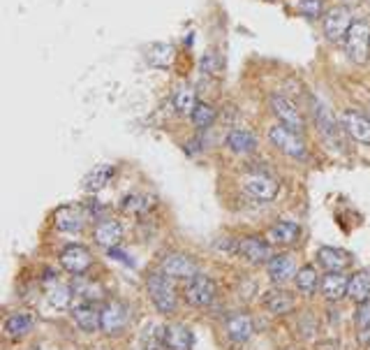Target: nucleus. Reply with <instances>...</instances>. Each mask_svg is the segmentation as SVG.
<instances>
[{
    "mask_svg": "<svg viewBox=\"0 0 370 350\" xmlns=\"http://www.w3.org/2000/svg\"><path fill=\"white\" fill-rule=\"evenodd\" d=\"M148 295L153 300L155 308L160 313H171L176 308V290L171 286V279L164 272H153L146 279Z\"/></svg>",
    "mask_w": 370,
    "mask_h": 350,
    "instance_id": "obj_1",
    "label": "nucleus"
},
{
    "mask_svg": "<svg viewBox=\"0 0 370 350\" xmlns=\"http://www.w3.org/2000/svg\"><path fill=\"white\" fill-rule=\"evenodd\" d=\"M269 142L289 158H299V160L306 158V142L301 140V133H296V130L282 123L269 130Z\"/></svg>",
    "mask_w": 370,
    "mask_h": 350,
    "instance_id": "obj_2",
    "label": "nucleus"
},
{
    "mask_svg": "<svg viewBox=\"0 0 370 350\" xmlns=\"http://www.w3.org/2000/svg\"><path fill=\"white\" fill-rule=\"evenodd\" d=\"M345 49L349 61L366 63L370 54V26L366 21H354L345 35Z\"/></svg>",
    "mask_w": 370,
    "mask_h": 350,
    "instance_id": "obj_3",
    "label": "nucleus"
},
{
    "mask_svg": "<svg viewBox=\"0 0 370 350\" xmlns=\"http://www.w3.org/2000/svg\"><path fill=\"white\" fill-rule=\"evenodd\" d=\"M130 322V311L123 302H107L104 306L100 308V329L107 336H118L128 327Z\"/></svg>",
    "mask_w": 370,
    "mask_h": 350,
    "instance_id": "obj_4",
    "label": "nucleus"
},
{
    "mask_svg": "<svg viewBox=\"0 0 370 350\" xmlns=\"http://www.w3.org/2000/svg\"><path fill=\"white\" fill-rule=\"evenodd\" d=\"M269 104H271V111H273V116H275L282 125H287V128L296 130V133H303V130H306V123H303L301 111L296 109V104H294L292 100H287L285 95L271 93Z\"/></svg>",
    "mask_w": 370,
    "mask_h": 350,
    "instance_id": "obj_5",
    "label": "nucleus"
},
{
    "mask_svg": "<svg viewBox=\"0 0 370 350\" xmlns=\"http://www.w3.org/2000/svg\"><path fill=\"white\" fill-rule=\"evenodd\" d=\"M215 300V283L204 274H197L195 279L188 281L185 286V302L195 308H204L208 306L211 302Z\"/></svg>",
    "mask_w": 370,
    "mask_h": 350,
    "instance_id": "obj_6",
    "label": "nucleus"
},
{
    "mask_svg": "<svg viewBox=\"0 0 370 350\" xmlns=\"http://www.w3.org/2000/svg\"><path fill=\"white\" fill-rule=\"evenodd\" d=\"M160 269L169 276V279H181V281H190V279H195V276L199 274V267H197V262L190 255H185V253H169V255H164Z\"/></svg>",
    "mask_w": 370,
    "mask_h": 350,
    "instance_id": "obj_7",
    "label": "nucleus"
},
{
    "mask_svg": "<svg viewBox=\"0 0 370 350\" xmlns=\"http://www.w3.org/2000/svg\"><path fill=\"white\" fill-rule=\"evenodd\" d=\"M352 12H349L347 8H342V5H338V8L329 10L327 15H324V35H327L329 42H340L342 37L347 35L349 26H352Z\"/></svg>",
    "mask_w": 370,
    "mask_h": 350,
    "instance_id": "obj_8",
    "label": "nucleus"
},
{
    "mask_svg": "<svg viewBox=\"0 0 370 350\" xmlns=\"http://www.w3.org/2000/svg\"><path fill=\"white\" fill-rule=\"evenodd\" d=\"M243 188H246L248 195H253L260 202H269L278 195V181L266 172H250L246 181H243Z\"/></svg>",
    "mask_w": 370,
    "mask_h": 350,
    "instance_id": "obj_9",
    "label": "nucleus"
},
{
    "mask_svg": "<svg viewBox=\"0 0 370 350\" xmlns=\"http://www.w3.org/2000/svg\"><path fill=\"white\" fill-rule=\"evenodd\" d=\"M340 123H342V130H345L352 140L370 147V116L361 114V111H356V109H345L340 116Z\"/></svg>",
    "mask_w": 370,
    "mask_h": 350,
    "instance_id": "obj_10",
    "label": "nucleus"
},
{
    "mask_svg": "<svg viewBox=\"0 0 370 350\" xmlns=\"http://www.w3.org/2000/svg\"><path fill=\"white\" fill-rule=\"evenodd\" d=\"M90 262H92L90 250L81 246V243H70V246H65L61 253L63 269H68V272L75 276H81L84 272H88Z\"/></svg>",
    "mask_w": 370,
    "mask_h": 350,
    "instance_id": "obj_11",
    "label": "nucleus"
},
{
    "mask_svg": "<svg viewBox=\"0 0 370 350\" xmlns=\"http://www.w3.org/2000/svg\"><path fill=\"white\" fill-rule=\"evenodd\" d=\"M54 223L61 232H79L86 223V209L79 207V204H63V207L56 209Z\"/></svg>",
    "mask_w": 370,
    "mask_h": 350,
    "instance_id": "obj_12",
    "label": "nucleus"
},
{
    "mask_svg": "<svg viewBox=\"0 0 370 350\" xmlns=\"http://www.w3.org/2000/svg\"><path fill=\"white\" fill-rule=\"evenodd\" d=\"M92 239H95L97 246L102 248H114L121 243L123 239V228L121 223L114 221V218H102L100 223L95 225V230H92Z\"/></svg>",
    "mask_w": 370,
    "mask_h": 350,
    "instance_id": "obj_13",
    "label": "nucleus"
},
{
    "mask_svg": "<svg viewBox=\"0 0 370 350\" xmlns=\"http://www.w3.org/2000/svg\"><path fill=\"white\" fill-rule=\"evenodd\" d=\"M224 332L234 343H246L250 341V336L255 334L253 318L248 313H231L227 320H224Z\"/></svg>",
    "mask_w": 370,
    "mask_h": 350,
    "instance_id": "obj_14",
    "label": "nucleus"
},
{
    "mask_svg": "<svg viewBox=\"0 0 370 350\" xmlns=\"http://www.w3.org/2000/svg\"><path fill=\"white\" fill-rule=\"evenodd\" d=\"M239 253L246 257L250 265H262V262L271 260V246L262 237H246V239L239 243Z\"/></svg>",
    "mask_w": 370,
    "mask_h": 350,
    "instance_id": "obj_15",
    "label": "nucleus"
},
{
    "mask_svg": "<svg viewBox=\"0 0 370 350\" xmlns=\"http://www.w3.org/2000/svg\"><path fill=\"white\" fill-rule=\"evenodd\" d=\"M162 346L167 350H190L193 348V334L185 325H167L162 329Z\"/></svg>",
    "mask_w": 370,
    "mask_h": 350,
    "instance_id": "obj_16",
    "label": "nucleus"
},
{
    "mask_svg": "<svg viewBox=\"0 0 370 350\" xmlns=\"http://www.w3.org/2000/svg\"><path fill=\"white\" fill-rule=\"evenodd\" d=\"M264 306H266L273 315H287L294 311L296 300L292 293H287V290H269V293L264 295Z\"/></svg>",
    "mask_w": 370,
    "mask_h": 350,
    "instance_id": "obj_17",
    "label": "nucleus"
},
{
    "mask_svg": "<svg viewBox=\"0 0 370 350\" xmlns=\"http://www.w3.org/2000/svg\"><path fill=\"white\" fill-rule=\"evenodd\" d=\"M72 315H75V322L79 329H84V332L92 334L95 329H100V311H97L95 306H92L90 302H81L75 306V311H72Z\"/></svg>",
    "mask_w": 370,
    "mask_h": 350,
    "instance_id": "obj_18",
    "label": "nucleus"
},
{
    "mask_svg": "<svg viewBox=\"0 0 370 350\" xmlns=\"http://www.w3.org/2000/svg\"><path fill=\"white\" fill-rule=\"evenodd\" d=\"M266 272H269V279L273 283H282V281L292 279L296 274V267L289 255H273L266 262Z\"/></svg>",
    "mask_w": 370,
    "mask_h": 350,
    "instance_id": "obj_19",
    "label": "nucleus"
},
{
    "mask_svg": "<svg viewBox=\"0 0 370 350\" xmlns=\"http://www.w3.org/2000/svg\"><path fill=\"white\" fill-rule=\"evenodd\" d=\"M317 260H320V265L324 269H329V272H340V269H345L349 265L352 257H349L347 250L324 246V248L317 250Z\"/></svg>",
    "mask_w": 370,
    "mask_h": 350,
    "instance_id": "obj_20",
    "label": "nucleus"
},
{
    "mask_svg": "<svg viewBox=\"0 0 370 350\" xmlns=\"http://www.w3.org/2000/svg\"><path fill=\"white\" fill-rule=\"evenodd\" d=\"M349 276H342L340 272H329L322 279V293L329 302H338L347 295Z\"/></svg>",
    "mask_w": 370,
    "mask_h": 350,
    "instance_id": "obj_21",
    "label": "nucleus"
},
{
    "mask_svg": "<svg viewBox=\"0 0 370 350\" xmlns=\"http://www.w3.org/2000/svg\"><path fill=\"white\" fill-rule=\"evenodd\" d=\"M114 172H116L114 165H100V167H92L81 181L84 190L86 193H97V190H102L109 183L111 176H114Z\"/></svg>",
    "mask_w": 370,
    "mask_h": 350,
    "instance_id": "obj_22",
    "label": "nucleus"
},
{
    "mask_svg": "<svg viewBox=\"0 0 370 350\" xmlns=\"http://www.w3.org/2000/svg\"><path fill=\"white\" fill-rule=\"evenodd\" d=\"M269 237H271V241H275V243L292 246V243L299 241L301 228H299V223H294V221H280L269 230Z\"/></svg>",
    "mask_w": 370,
    "mask_h": 350,
    "instance_id": "obj_23",
    "label": "nucleus"
},
{
    "mask_svg": "<svg viewBox=\"0 0 370 350\" xmlns=\"http://www.w3.org/2000/svg\"><path fill=\"white\" fill-rule=\"evenodd\" d=\"M347 297L356 304L370 300V274L368 272H354L347 283Z\"/></svg>",
    "mask_w": 370,
    "mask_h": 350,
    "instance_id": "obj_24",
    "label": "nucleus"
},
{
    "mask_svg": "<svg viewBox=\"0 0 370 350\" xmlns=\"http://www.w3.org/2000/svg\"><path fill=\"white\" fill-rule=\"evenodd\" d=\"M227 147L234 151V154L239 156H246V154H253L257 149V140L253 133H248V130H231L227 135Z\"/></svg>",
    "mask_w": 370,
    "mask_h": 350,
    "instance_id": "obj_25",
    "label": "nucleus"
},
{
    "mask_svg": "<svg viewBox=\"0 0 370 350\" xmlns=\"http://www.w3.org/2000/svg\"><path fill=\"white\" fill-rule=\"evenodd\" d=\"M146 61L153 65V68H167V65H171V61H174V47L167 44V42L148 44Z\"/></svg>",
    "mask_w": 370,
    "mask_h": 350,
    "instance_id": "obj_26",
    "label": "nucleus"
},
{
    "mask_svg": "<svg viewBox=\"0 0 370 350\" xmlns=\"http://www.w3.org/2000/svg\"><path fill=\"white\" fill-rule=\"evenodd\" d=\"M315 123H317V128L322 130V135L327 137V140H335V137H338L333 114L327 107H324L322 102H317V100H315Z\"/></svg>",
    "mask_w": 370,
    "mask_h": 350,
    "instance_id": "obj_27",
    "label": "nucleus"
},
{
    "mask_svg": "<svg viewBox=\"0 0 370 350\" xmlns=\"http://www.w3.org/2000/svg\"><path fill=\"white\" fill-rule=\"evenodd\" d=\"M356 334L361 346H370V300L356 304Z\"/></svg>",
    "mask_w": 370,
    "mask_h": 350,
    "instance_id": "obj_28",
    "label": "nucleus"
},
{
    "mask_svg": "<svg viewBox=\"0 0 370 350\" xmlns=\"http://www.w3.org/2000/svg\"><path fill=\"white\" fill-rule=\"evenodd\" d=\"M296 288L301 290L303 295H315V290L320 288V274L313 265H306L296 272Z\"/></svg>",
    "mask_w": 370,
    "mask_h": 350,
    "instance_id": "obj_29",
    "label": "nucleus"
},
{
    "mask_svg": "<svg viewBox=\"0 0 370 350\" xmlns=\"http://www.w3.org/2000/svg\"><path fill=\"white\" fill-rule=\"evenodd\" d=\"M32 329V318L30 313H12L8 320H5V332H8L12 339H19V336H26Z\"/></svg>",
    "mask_w": 370,
    "mask_h": 350,
    "instance_id": "obj_30",
    "label": "nucleus"
},
{
    "mask_svg": "<svg viewBox=\"0 0 370 350\" xmlns=\"http://www.w3.org/2000/svg\"><path fill=\"white\" fill-rule=\"evenodd\" d=\"M193 123L197 125V128H202V130H206L211 128V125L215 123V118H217V111L213 104H208V102H197V107L193 114Z\"/></svg>",
    "mask_w": 370,
    "mask_h": 350,
    "instance_id": "obj_31",
    "label": "nucleus"
},
{
    "mask_svg": "<svg viewBox=\"0 0 370 350\" xmlns=\"http://www.w3.org/2000/svg\"><path fill=\"white\" fill-rule=\"evenodd\" d=\"M197 107L195 91L193 89H178L174 93V109L178 114H193Z\"/></svg>",
    "mask_w": 370,
    "mask_h": 350,
    "instance_id": "obj_32",
    "label": "nucleus"
},
{
    "mask_svg": "<svg viewBox=\"0 0 370 350\" xmlns=\"http://www.w3.org/2000/svg\"><path fill=\"white\" fill-rule=\"evenodd\" d=\"M121 209L125 214H146L150 209V200L146 195H125L121 202Z\"/></svg>",
    "mask_w": 370,
    "mask_h": 350,
    "instance_id": "obj_33",
    "label": "nucleus"
},
{
    "mask_svg": "<svg viewBox=\"0 0 370 350\" xmlns=\"http://www.w3.org/2000/svg\"><path fill=\"white\" fill-rule=\"evenodd\" d=\"M72 293H75V290L68 286H61V283L56 281L54 286L49 288V304L56 308H65L72 300Z\"/></svg>",
    "mask_w": 370,
    "mask_h": 350,
    "instance_id": "obj_34",
    "label": "nucleus"
},
{
    "mask_svg": "<svg viewBox=\"0 0 370 350\" xmlns=\"http://www.w3.org/2000/svg\"><path fill=\"white\" fill-rule=\"evenodd\" d=\"M322 8V0H299V15H303L306 19H320Z\"/></svg>",
    "mask_w": 370,
    "mask_h": 350,
    "instance_id": "obj_35",
    "label": "nucleus"
},
{
    "mask_svg": "<svg viewBox=\"0 0 370 350\" xmlns=\"http://www.w3.org/2000/svg\"><path fill=\"white\" fill-rule=\"evenodd\" d=\"M202 68L208 72V75H217L220 72V61H217L215 54H206L202 58Z\"/></svg>",
    "mask_w": 370,
    "mask_h": 350,
    "instance_id": "obj_36",
    "label": "nucleus"
},
{
    "mask_svg": "<svg viewBox=\"0 0 370 350\" xmlns=\"http://www.w3.org/2000/svg\"><path fill=\"white\" fill-rule=\"evenodd\" d=\"M109 257H116V260H121L123 265H132V260L128 255L123 253V250H118V246H114V248H109Z\"/></svg>",
    "mask_w": 370,
    "mask_h": 350,
    "instance_id": "obj_37",
    "label": "nucleus"
}]
</instances>
